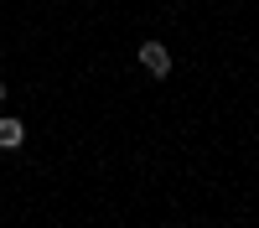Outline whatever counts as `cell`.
<instances>
[{"mask_svg": "<svg viewBox=\"0 0 259 228\" xmlns=\"http://www.w3.org/2000/svg\"><path fill=\"white\" fill-rule=\"evenodd\" d=\"M140 62H145V73L166 78V73H171V52H166V41H140Z\"/></svg>", "mask_w": 259, "mask_h": 228, "instance_id": "cell-1", "label": "cell"}, {"mask_svg": "<svg viewBox=\"0 0 259 228\" xmlns=\"http://www.w3.org/2000/svg\"><path fill=\"white\" fill-rule=\"evenodd\" d=\"M21 140H26V124L21 119H0V151H21Z\"/></svg>", "mask_w": 259, "mask_h": 228, "instance_id": "cell-2", "label": "cell"}, {"mask_svg": "<svg viewBox=\"0 0 259 228\" xmlns=\"http://www.w3.org/2000/svg\"><path fill=\"white\" fill-rule=\"evenodd\" d=\"M0 104H6V83H0Z\"/></svg>", "mask_w": 259, "mask_h": 228, "instance_id": "cell-3", "label": "cell"}]
</instances>
